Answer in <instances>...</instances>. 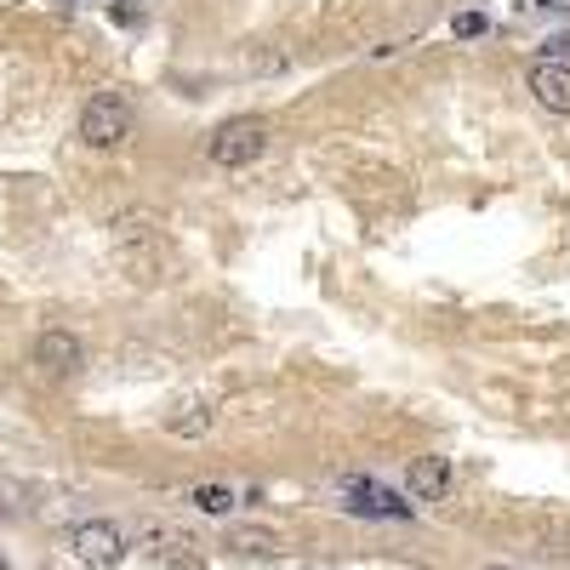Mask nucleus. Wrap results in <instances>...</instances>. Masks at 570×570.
<instances>
[{
	"mask_svg": "<svg viewBox=\"0 0 570 570\" xmlns=\"http://www.w3.org/2000/svg\"><path fill=\"white\" fill-rule=\"evenodd\" d=\"M80 359H86V348H80L75 331H41V337H35V365L52 372V377H75Z\"/></svg>",
	"mask_w": 570,
	"mask_h": 570,
	"instance_id": "obj_4",
	"label": "nucleus"
},
{
	"mask_svg": "<svg viewBox=\"0 0 570 570\" xmlns=\"http://www.w3.org/2000/svg\"><path fill=\"white\" fill-rule=\"evenodd\" d=\"M165 428H172L178 440H206V433L217 428V399H212V394H189V399H178V406L165 411Z\"/></svg>",
	"mask_w": 570,
	"mask_h": 570,
	"instance_id": "obj_5",
	"label": "nucleus"
},
{
	"mask_svg": "<svg viewBox=\"0 0 570 570\" xmlns=\"http://www.w3.org/2000/svg\"><path fill=\"white\" fill-rule=\"evenodd\" d=\"M530 97L542 104L548 115H570V63H536L530 69Z\"/></svg>",
	"mask_w": 570,
	"mask_h": 570,
	"instance_id": "obj_6",
	"label": "nucleus"
},
{
	"mask_svg": "<svg viewBox=\"0 0 570 570\" xmlns=\"http://www.w3.org/2000/svg\"><path fill=\"white\" fill-rule=\"evenodd\" d=\"M491 570H514V564H491Z\"/></svg>",
	"mask_w": 570,
	"mask_h": 570,
	"instance_id": "obj_13",
	"label": "nucleus"
},
{
	"mask_svg": "<svg viewBox=\"0 0 570 570\" xmlns=\"http://www.w3.org/2000/svg\"><path fill=\"white\" fill-rule=\"evenodd\" d=\"M228 548H240V553H280V542L268 530H234Z\"/></svg>",
	"mask_w": 570,
	"mask_h": 570,
	"instance_id": "obj_10",
	"label": "nucleus"
},
{
	"mask_svg": "<svg viewBox=\"0 0 570 570\" xmlns=\"http://www.w3.org/2000/svg\"><path fill=\"white\" fill-rule=\"evenodd\" d=\"M69 553L86 564V570H115L126 559V530L115 519H80L69 530Z\"/></svg>",
	"mask_w": 570,
	"mask_h": 570,
	"instance_id": "obj_3",
	"label": "nucleus"
},
{
	"mask_svg": "<svg viewBox=\"0 0 570 570\" xmlns=\"http://www.w3.org/2000/svg\"><path fill=\"white\" fill-rule=\"evenodd\" d=\"M406 491H411L417 502H440V496L451 491V462H445V456H417V462L406 467Z\"/></svg>",
	"mask_w": 570,
	"mask_h": 570,
	"instance_id": "obj_7",
	"label": "nucleus"
},
{
	"mask_svg": "<svg viewBox=\"0 0 570 570\" xmlns=\"http://www.w3.org/2000/svg\"><path fill=\"white\" fill-rule=\"evenodd\" d=\"M0 570H12V564H7V553H0Z\"/></svg>",
	"mask_w": 570,
	"mask_h": 570,
	"instance_id": "obj_12",
	"label": "nucleus"
},
{
	"mask_svg": "<svg viewBox=\"0 0 570 570\" xmlns=\"http://www.w3.org/2000/svg\"><path fill=\"white\" fill-rule=\"evenodd\" d=\"M451 29H456L462 41H474V35H485V18H480V12H462V18L451 23Z\"/></svg>",
	"mask_w": 570,
	"mask_h": 570,
	"instance_id": "obj_11",
	"label": "nucleus"
},
{
	"mask_svg": "<svg viewBox=\"0 0 570 570\" xmlns=\"http://www.w3.org/2000/svg\"><path fill=\"white\" fill-rule=\"evenodd\" d=\"M63 7H75V0H63Z\"/></svg>",
	"mask_w": 570,
	"mask_h": 570,
	"instance_id": "obj_14",
	"label": "nucleus"
},
{
	"mask_svg": "<svg viewBox=\"0 0 570 570\" xmlns=\"http://www.w3.org/2000/svg\"><path fill=\"white\" fill-rule=\"evenodd\" d=\"M149 548H154V559H172V564H200V553H194L200 542H194V536H183V530H172V525H165V530L154 525V530H149Z\"/></svg>",
	"mask_w": 570,
	"mask_h": 570,
	"instance_id": "obj_8",
	"label": "nucleus"
},
{
	"mask_svg": "<svg viewBox=\"0 0 570 570\" xmlns=\"http://www.w3.org/2000/svg\"><path fill=\"white\" fill-rule=\"evenodd\" d=\"M262 149H268V126H262L257 115H234V120H223V126L212 131V143H206L212 165H223V172L257 165V160H262Z\"/></svg>",
	"mask_w": 570,
	"mask_h": 570,
	"instance_id": "obj_1",
	"label": "nucleus"
},
{
	"mask_svg": "<svg viewBox=\"0 0 570 570\" xmlns=\"http://www.w3.org/2000/svg\"><path fill=\"white\" fill-rule=\"evenodd\" d=\"M189 502H194L200 514H234V491L228 485H194Z\"/></svg>",
	"mask_w": 570,
	"mask_h": 570,
	"instance_id": "obj_9",
	"label": "nucleus"
},
{
	"mask_svg": "<svg viewBox=\"0 0 570 570\" xmlns=\"http://www.w3.org/2000/svg\"><path fill=\"white\" fill-rule=\"evenodd\" d=\"M131 138V104L126 92H92L80 109V143L86 149H120Z\"/></svg>",
	"mask_w": 570,
	"mask_h": 570,
	"instance_id": "obj_2",
	"label": "nucleus"
}]
</instances>
